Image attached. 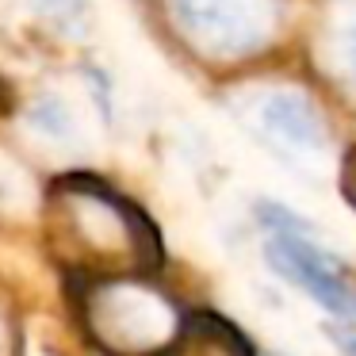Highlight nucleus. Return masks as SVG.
<instances>
[{"mask_svg":"<svg viewBox=\"0 0 356 356\" xmlns=\"http://www.w3.org/2000/svg\"><path fill=\"white\" fill-rule=\"evenodd\" d=\"M264 119L276 131H284V138H291V142H302V146H314L318 142V123L302 100H272Z\"/></svg>","mask_w":356,"mask_h":356,"instance_id":"obj_2","label":"nucleus"},{"mask_svg":"<svg viewBox=\"0 0 356 356\" xmlns=\"http://www.w3.org/2000/svg\"><path fill=\"white\" fill-rule=\"evenodd\" d=\"M341 192H345V200L356 207V149L345 157V165H341Z\"/></svg>","mask_w":356,"mask_h":356,"instance_id":"obj_3","label":"nucleus"},{"mask_svg":"<svg viewBox=\"0 0 356 356\" xmlns=\"http://www.w3.org/2000/svg\"><path fill=\"white\" fill-rule=\"evenodd\" d=\"M264 257H268V264L280 276L291 280L295 287H302L330 314L345 318V322H356V287L345 280L341 264L322 245H314L307 234L272 230L268 245H264Z\"/></svg>","mask_w":356,"mask_h":356,"instance_id":"obj_1","label":"nucleus"},{"mask_svg":"<svg viewBox=\"0 0 356 356\" xmlns=\"http://www.w3.org/2000/svg\"><path fill=\"white\" fill-rule=\"evenodd\" d=\"M330 341L341 348L345 356H356V333H348V330H330Z\"/></svg>","mask_w":356,"mask_h":356,"instance_id":"obj_4","label":"nucleus"},{"mask_svg":"<svg viewBox=\"0 0 356 356\" xmlns=\"http://www.w3.org/2000/svg\"><path fill=\"white\" fill-rule=\"evenodd\" d=\"M12 108H16V104H12V88L0 77V115H12Z\"/></svg>","mask_w":356,"mask_h":356,"instance_id":"obj_5","label":"nucleus"}]
</instances>
